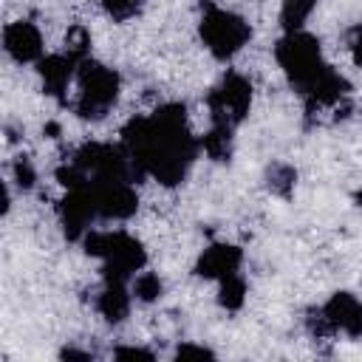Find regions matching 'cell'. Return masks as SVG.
Returning a JSON list of instances; mask_svg holds the SVG:
<instances>
[{
  "instance_id": "obj_25",
  "label": "cell",
  "mask_w": 362,
  "mask_h": 362,
  "mask_svg": "<svg viewBox=\"0 0 362 362\" xmlns=\"http://www.w3.org/2000/svg\"><path fill=\"white\" fill-rule=\"evenodd\" d=\"M62 356H65V359H88L90 354H85V351H76V348H65V351H62Z\"/></svg>"
},
{
  "instance_id": "obj_20",
  "label": "cell",
  "mask_w": 362,
  "mask_h": 362,
  "mask_svg": "<svg viewBox=\"0 0 362 362\" xmlns=\"http://www.w3.org/2000/svg\"><path fill=\"white\" fill-rule=\"evenodd\" d=\"M88 51H90V37H88V31H85L82 25H74V28L68 31V37H65V54H71V57H76V59H85Z\"/></svg>"
},
{
  "instance_id": "obj_11",
  "label": "cell",
  "mask_w": 362,
  "mask_h": 362,
  "mask_svg": "<svg viewBox=\"0 0 362 362\" xmlns=\"http://www.w3.org/2000/svg\"><path fill=\"white\" fill-rule=\"evenodd\" d=\"M320 311H322V317L334 334L342 331L348 337H362V303L354 294L337 291L328 297V303Z\"/></svg>"
},
{
  "instance_id": "obj_15",
  "label": "cell",
  "mask_w": 362,
  "mask_h": 362,
  "mask_svg": "<svg viewBox=\"0 0 362 362\" xmlns=\"http://www.w3.org/2000/svg\"><path fill=\"white\" fill-rule=\"evenodd\" d=\"M317 8V0H283L280 6V25L283 31H303L305 20L311 17V11Z\"/></svg>"
},
{
  "instance_id": "obj_2",
  "label": "cell",
  "mask_w": 362,
  "mask_h": 362,
  "mask_svg": "<svg viewBox=\"0 0 362 362\" xmlns=\"http://www.w3.org/2000/svg\"><path fill=\"white\" fill-rule=\"evenodd\" d=\"M274 59L280 65V71L286 74L288 85L305 96L314 90V85L331 71V65L322 57L320 40L308 31H288L277 40L274 45Z\"/></svg>"
},
{
  "instance_id": "obj_26",
  "label": "cell",
  "mask_w": 362,
  "mask_h": 362,
  "mask_svg": "<svg viewBox=\"0 0 362 362\" xmlns=\"http://www.w3.org/2000/svg\"><path fill=\"white\" fill-rule=\"evenodd\" d=\"M356 204H359V206H362V189H359V192H356Z\"/></svg>"
},
{
  "instance_id": "obj_17",
  "label": "cell",
  "mask_w": 362,
  "mask_h": 362,
  "mask_svg": "<svg viewBox=\"0 0 362 362\" xmlns=\"http://www.w3.org/2000/svg\"><path fill=\"white\" fill-rule=\"evenodd\" d=\"M130 291H133L136 300L153 303V300H158V297L164 294V283H161V277L153 274V272H139V274L133 277V283H130Z\"/></svg>"
},
{
  "instance_id": "obj_10",
  "label": "cell",
  "mask_w": 362,
  "mask_h": 362,
  "mask_svg": "<svg viewBox=\"0 0 362 362\" xmlns=\"http://www.w3.org/2000/svg\"><path fill=\"white\" fill-rule=\"evenodd\" d=\"M240 263H243V252L232 243H209L198 263H195V274L204 277V280H226V277H235L240 274Z\"/></svg>"
},
{
  "instance_id": "obj_5",
  "label": "cell",
  "mask_w": 362,
  "mask_h": 362,
  "mask_svg": "<svg viewBox=\"0 0 362 362\" xmlns=\"http://www.w3.org/2000/svg\"><path fill=\"white\" fill-rule=\"evenodd\" d=\"M198 31H201V40H204L206 51L221 62L232 59L252 37V28L240 14H235L229 8H221L215 3H204L201 6Z\"/></svg>"
},
{
  "instance_id": "obj_7",
  "label": "cell",
  "mask_w": 362,
  "mask_h": 362,
  "mask_svg": "<svg viewBox=\"0 0 362 362\" xmlns=\"http://www.w3.org/2000/svg\"><path fill=\"white\" fill-rule=\"evenodd\" d=\"M96 198L99 218L105 221H127L139 209V192L133 181L124 178H107V181H88Z\"/></svg>"
},
{
  "instance_id": "obj_6",
  "label": "cell",
  "mask_w": 362,
  "mask_h": 362,
  "mask_svg": "<svg viewBox=\"0 0 362 362\" xmlns=\"http://www.w3.org/2000/svg\"><path fill=\"white\" fill-rule=\"evenodd\" d=\"M252 107V82L243 74H223L221 82L206 93V110L212 124H223V127H238Z\"/></svg>"
},
{
  "instance_id": "obj_1",
  "label": "cell",
  "mask_w": 362,
  "mask_h": 362,
  "mask_svg": "<svg viewBox=\"0 0 362 362\" xmlns=\"http://www.w3.org/2000/svg\"><path fill=\"white\" fill-rule=\"evenodd\" d=\"M122 147L130 153L141 175L156 178L164 187H175L187 178L198 141L187 127V110L178 102L156 107L150 116H136L122 130Z\"/></svg>"
},
{
  "instance_id": "obj_21",
  "label": "cell",
  "mask_w": 362,
  "mask_h": 362,
  "mask_svg": "<svg viewBox=\"0 0 362 362\" xmlns=\"http://www.w3.org/2000/svg\"><path fill=\"white\" fill-rule=\"evenodd\" d=\"M11 173H14V181H17L20 189H31L34 181H37V173H34V164H31L28 156H20L14 161V167H11Z\"/></svg>"
},
{
  "instance_id": "obj_16",
  "label": "cell",
  "mask_w": 362,
  "mask_h": 362,
  "mask_svg": "<svg viewBox=\"0 0 362 362\" xmlns=\"http://www.w3.org/2000/svg\"><path fill=\"white\" fill-rule=\"evenodd\" d=\"M218 286H221V288H218V303H221L226 311H238V308L243 305V300H246V280H243L240 274H235V277L221 280Z\"/></svg>"
},
{
  "instance_id": "obj_23",
  "label": "cell",
  "mask_w": 362,
  "mask_h": 362,
  "mask_svg": "<svg viewBox=\"0 0 362 362\" xmlns=\"http://www.w3.org/2000/svg\"><path fill=\"white\" fill-rule=\"evenodd\" d=\"M215 354L204 345H178L175 351V359H212Z\"/></svg>"
},
{
  "instance_id": "obj_12",
  "label": "cell",
  "mask_w": 362,
  "mask_h": 362,
  "mask_svg": "<svg viewBox=\"0 0 362 362\" xmlns=\"http://www.w3.org/2000/svg\"><path fill=\"white\" fill-rule=\"evenodd\" d=\"M76 65L79 59L71 57V54H48L37 62V71H40V79H42V90L48 96H57L62 99L71 79H76Z\"/></svg>"
},
{
  "instance_id": "obj_14",
  "label": "cell",
  "mask_w": 362,
  "mask_h": 362,
  "mask_svg": "<svg viewBox=\"0 0 362 362\" xmlns=\"http://www.w3.org/2000/svg\"><path fill=\"white\" fill-rule=\"evenodd\" d=\"M235 130L232 127H223V124H212L206 130V136L198 141L201 150L212 158V161H229L232 158V147H235Z\"/></svg>"
},
{
  "instance_id": "obj_24",
  "label": "cell",
  "mask_w": 362,
  "mask_h": 362,
  "mask_svg": "<svg viewBox=\"0 0 362 362\" xmlns=\"http://www.w3.org/2000/svg\"><path fill=\"white\" fill-rule=\"evenodd\" d=\"M113 356L116 359H147L150 362L153 359V351H147V348H124L122 345V348L113 351Z\"/></svg>"
},
{
  "instance_id": "obj_4",
  "label": "cell",
  "mask_w": 362,
  "mask_h": 362,
  "mask_svg": "<svg viewBox=\"0 0 362 362\" xmlns=\"http://www.w3.org/2000/svg\"><path fill=\"white\" fill-rule=\"evenodd\" d=\"M119 74L90 57L79 59L76 65V102L74 110L82 119H102L119 99Z\"/></svg>"
},
{
  "instance_id": "obj_13",
  "label": "cell",
  "mask_w": 362,
  "mask_h": 362,
  "mask_svg": "<svg viewBox=\"0 0 362 362\" xmlns=\"http://www.w3.org/2000/svg\"><path fill=\"white\" fill-rule=\"evenodd\" d=\"M130 297H133V291L127 288V283L105 280L102 291L96 294V311L102 314L105 322L119 325V322H124L127 314H130Z\"/></svg>"
},
{
  "instance_id": "obj_8",
  "label": "cell",
  "mask_w": 362,
  "mask_h": 362,
  "mask_svg": "<svg viewBox=\"0 0 362 362\" xmlns=\"http://www.w3.org/2000/svg\"><path fill=\"white\" fill-rule=\"evenodd\" d=\"M96 218H99V209H96L93 189L88 184L68 189V195L59 201V221L71 240H82L90 232V223Z\"/></svg>"
},
{
  "instance_id": "obj_9",
  "label": "cell",
  "mask_w": 362,
  "mask_h": 362,
  "mask_svg": "<svg viewBox=\"0 0 362 362\" xmlns=\"http://www.w3.org/2000/svg\"><path fill=\"white\" fill-rule=\"evenodd\" d=\"M3 48L20 65L40 62L42 59V34L31 20H14L3 28Z\"/></svg>"
},
{
  "instance_id": "obj_3",
  "label": "cell",
  "mask_w": 362,
  "mask_h": 362,
  "mask_svg": "<svg viewBox=\"0 0 362 362\" xmlns=\"http://www.w3.org/2000/svg\"><path fill=\"white\" fill-rule=\"evenodd\" d=\"M82 246L90 257L102 260L105 280L130 283L136 277V272H141L147 263L141 240H136L133 235H127L122 229H90L82 238Z\"/></svg>"
},
{
  "instance_id": "obj_18",
  "label": "cell",
  "mask_w": 362,
  "mask_h": 362,
  "mask_svg": "<svg viewBox=\"0 0 362 362\" xmlns=\"http://www.w3.org/2000/svg\"><path fill=\"white\" fill-rule=\"evenodd\" d=\"M266 184H269V189H272L274 195L288 198L291 189H294V184H297V170L288 167V164H274V167L266 173Z\"/></svg>"
},
{
  "instance_id": "obj_19",
  "label": "cell",
  "mask_w": 362,
  "mask_h": 362,
  "mask_svg": "<svg viewBox=\"0 0 362 362\" xmlns=\"http://www.w3.org/2000/svg\"><path fill=\"white\" fill-rule=\"evenodd\" d=\"M99 3H102L105 14H107L110 20H116V23L133 20V17L141 11V6H144V0H99Z\"/></svg>"
},
{
  "instance_id": "obj_22",
  "label": "cell",
  "mask_w": 362,
  "mask_h": 362,
  "mask_svg": "<svg viewBox=\"0 0 362 362\" xmlns=\"http://www.w3.org/2000/svg\"><path fill=\"white\" fill-rule=\"evenodd\" d=\"M348 51H351L354 65H359V68H362V23H359V25H354V28L348 31Z\"/></svg>"
}]
</instances>
